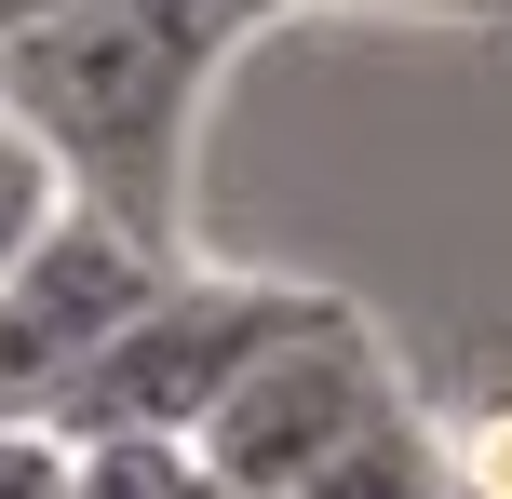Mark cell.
I'll list each match as a JSON object with an SVG mask.
<instances>
[{
	"label": "cell",
	"instance_id": "cell-1",
	"mask_svg": "<svg viewBox=\"0 0 512 499\" xmlns=\"http://www.w3.org/2000/svg\"><path fill=\"white\" fill-rule=\"evenodd\" d=\"M283 27V0H68L0 54V108L54 162V203L108 216L149 257H189V149L216 81Z\"/></svg>",
	"mask_w": 512,
	"mask_h": 499
},
{
	"label": "cell",
	"instance_id": "cell-2",
	"mask_svg": "<svg viewBox=\"0 0 512 499\" xmlns=\"http://www.w3.org/2000/svg\"><path fill=\"white\" fill-rule=\"evenodd\" d=\"M297 311H310V284H283V270H203V257H176L149 297H135V324L81 365L54 446H108V432H162V446H189V432L216 419V392H230Z\"/></svg>",
	"mask_w": 512,
	"mask_h": 499
},
{
	"label": "cell",
	"instance_id": "cell-3",
	"mask_svg": "<svg viewBox=\"0 0 512 499\" xmlns=\"http://www.w3.org/2000/svg\"><path fill=\"white\" fill-rule=\"evenodd\" d=\"M405 392V365H391V338L351 311V297H324L310 284V311L283 324L270 351L216 392V419L189 432V459H203L230 499H297L310 473H324L337 446H351L378 405Z\"/></svg>",
	"mask_w": 512,
	"mask_h": 499
},
{
	"label": "cell",
	"instance_id": "cell-4",
	"mask_svg": "<svg viewBox=\"0 0 512 499\" xmlns=\"http://www.w3.org/2000/svg\"><path fill=\"white\" fill-rule=\"evenodd\" d=\"M162 270H176V257H149V243H122L108 216L54 203L41 243L0 270V432H54V419H68L81 365L135 324V297H149Z\"/></svg>",
	"mask_w": 512,
	"mask_h": 499
},
{
	"label": "cell",
	"instance_id": "cell-5",
	"mask_svg": "<svg viewBox=\"0 0 512 499\" xmlns=\"http://www.w3.org/2000/svg\"><path fill=\"white\" fill-rule=\"evenodd\" d=\"M297 499H445V446H432V419L391 392V405H378V419H364Z\"/></svg>",
	"mask_w": 512,
	"mask_h": 499
},
{
	"label": "cell",
	"instance_id": "cell-6",
	"mask_svg": "<svg viewBox=\"0 0 512 499\" xmlns=\"http://www.w3.org/2000/svg\"><path fill=\"white\" fill-rule=\"evenodd\" d=\"M445 446V499H512V392H486L472 419H432Z\"/></svg>",
	"mask_w": 512,
	"mask_h": 499
},
{
	"label": "cell",
	"instance_id": "cell-7",
	"mask_svg": "<svg viewBox=\"0 0 512 499\" xmlns=\"http://www.w3.org/2000/svg\"><path fill=\"white\" fill-rule=\"evenodd\" d=\"M41 216H54V162L27 149V135H14V108H0V270L41 243Z\"/></svg>",
	"mask_w": 512,
	"mask_h": 499
},
{
	"label": "cell",
	"instance_id": "cell-8",
	"mask_svg": "<svg viewBox=\"0 0 512 499\" xmlns=\"http://www.w3.org/2000/svg\"><path fill=\"white\" fill-rule=\"evenodd\" d=\"M283 14H418V27H512V0H283Z\"/></svg>",
	"mask_w": 512,
	"mask_h": 499
},
{
	"label": "cell",
	"instance_id": "cell-9",
	"mask_svg": "<svg viewBox=\"0 0 512 499\" xmlns=\"http://www.w3.org/2000/svg\"><path fill=\"white\" fill-rule=\"evenodd\" d=\"M0 499H68V446L54 432H0Z\"/></svg>",
	"mask_w": 512,
	"mask_h": 499
},
{
	"label": "cell",
	"instance_id": "cell-10",
	"mask_svg": "<svg viewBox=\"0 0 512 499\" xmlns=\"http://www.w3.org/2000/svg\"><path fill=\"white\" fill-rule=\"evenodd\" d=\"M54 14H68V0H0V54H14L27 27H54Z\"/></svg>",
	"mask_w": 512,
	"mask_h": 499
}]
</instances>
